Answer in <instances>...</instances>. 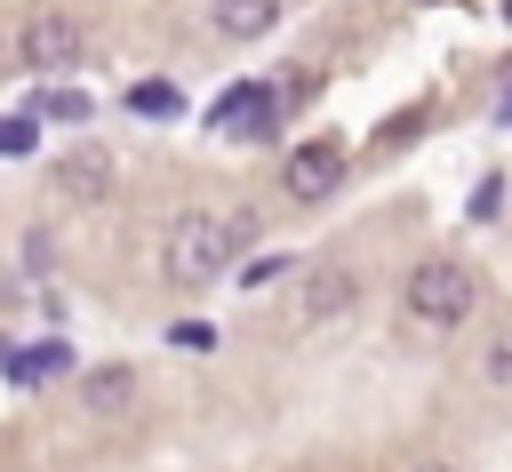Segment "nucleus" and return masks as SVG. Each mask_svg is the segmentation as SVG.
Listing matches in <instances>:
<instances>
[{"label":"nucleus","mask_w":512,"mask_h":472,"mask_svg":"<svg viewBox=\"0 0 512 472\" xmlns=\"http://www.w3.org/2000/svg\"><path fill=\"white\" fill-rule=\"evenodd\" d=\"M264 224H256V208H232V216H184L176 232H168V256H160V272H168V288H208L248 240H256Z\"/></svg>","instance_id":"nucleus-1"},{"label":"nucleus","mask_w":512,"mask_h":472,"mask_svg":"<svg viewBox=\"0 0 512 472\" xmlns=\"http://www.w3.org/2000/svg\"><path fill=\"white\" fill-rule=\"evenodd\" d=\"M400 296H408V312H416L424 328H456V320H472V304H480V280H472L456 256H424V264L400 280Z\"/></svg>","instance_id":"nucleus-2"},{"label":"nucleus","mask_w":512,"mask_h":472,"mask_svg":"<svg viewBox=\"0 0 512 472\" xmlns=\"http://www.w3.org/2000/svg\"><path fill=\"white\" fill-rule=\"evenodd\" d=\"M280 120H288V104H280L272 80H240V88H224V104H216V136H240V144H264Z\"/></svg>","instance_id":"nucleus-3"},{"label":"nucleus","mask_w":512,"mask_h":472,"mask_svg":"<svg viewBox=\"0 0 512 472\" xmlns=\"http://www.w3.org/2000/svg\"><path fill=\"white\" fill-rule=\"evenodd\" d=\"M16 56H24L32 72H56V64H72V56H80V24H72V16H56V8H32V16H24V32H16Z\"/></svg>","instance_id":"nucleus-4"},{"label":"nucleus","mask_w":512,"mask_h":472,"mask_svg":"<svg viewBox=\"0 0 512 472\" xmlns=\"http://www.w3.org/2000/svg\"><path fill=\"white\" fill-rule=\"evenodd\" d=\"M280 184H288V200H328L336 184H344V144H296L288 152V168H280Z\"/></svg>","instance_id":"nucleus-5"},{"label":"nucleus","mask_w":512,"mask_h":472,"mask_svg":"<svg viewBox=\"0 0 512 472\" xmlns=\"http://www.w3.org/2000/svg\"><path fill=\"white\" fill-rule=\"evenodd\" d=\"M280 24V0H216V32L224 40H264Z\"/></svg>","instance_id":"nucleus-6"},{"label":"nucleus","mask_w":512,"mask_h":472,"mask_svg":"<svg viewBox=\"0 0 512 472\" xmlns=\"http://www.w3.org/2000/svg\"><path fill=\"white\" fill-rule=\"evenodd\" d=\"M352 296H360V280H352L344 264H328V272H312V288H304V312H312V320H336Z\"/></svg>","instance_id":"nucleus-7"},{"label":"nucleus","mask_w":512,"mask_h":472,"mask_svg":"<svg viewBox=\"0 0 512 472\" xmlns=\"http://www.w3.org/2000/svg\"><path fill=\"white\" fill-rule=\"evenodd\" d=\"M56 176H64L72 200H104V192H112V160H104V152H72Z\"/></svg>","instance_id":"nucleus-8"},{"label":"nucleus","mask_w":512,"mask_h":472,"mask_svg":"<svg viewBox=\"0 0 512 472\" xmlns=\"http://www.w3.org/2000/svg\"><path fill=\"white\" fill-rule=\"evenodd\" d=\"M128 400H136V368H128V360H112V368L88 376V408H96V416H112V408H128Z\"/></svg>","instance_id":"nucleus-9"},{"label":"nucleus","mask_w":512,"mask_h":472,"mask_svg":"<svg viewBox=\"0 0 512 472\" xmlns=\"http://www.w3.org/2000/svg\"><path fill=\"white\" fill-rule=\"evenodd\" d=\"M32 112L40 120H88V96L80 88H48V96H32Z\"/></svg>","instance_id":"nucleus-10"},{"label":"nucleus","mask_w":512,"mask_h":472,"mask_svg":"<svg viewBox=\"0 0 512 472\" xmlns=\"http://www.w3.org/2000/svg\"><path fill=\"white\" fill-rule=\"evenodd\" d=\"M128 104H136L144 120H168V112H176V88H168V80H144V88H128Z\"/></svg>","instance_id":"nucleus-11"},{"label":"nucleus","mask_w":512,"mask_h":472,"mask_svg":"<svg viewBox=\"0 0 512 472\" xmlns=\"http://www.w3.org/2000/svg\"><path fill=\"white\" fill-rule=\"evenodd\" d=\"M272 88H280V104H288V112H296V104H312V96H320V80H312V72H304V64H288V72H280V80H272Z\"/></svg>","instance_id":"nucleus-12"},{"label":"nucleus","mask_w":512,"mask_h":472,"mask_svg":"<svg viewBox=\"0 0 512 472\" xmlns=\"http://www.w3.org/2000/svg\"><path fill=\"white\" fill-rule=\"evenodd\" d=\"M0 152H32V120H0Z\"/></svg>","instance_id":"nucleus-13"},{"label":"nucleus","mask_w":512,"mask_h":472,"mask_svg":"<svg viewBox=\"0 0 512 472\" xmlns=\"http://www.w3.org/2000/svg\"><path fill=\"white\" fill-rule=\"evenodd\" d=\"M488 376H496V384H512V344H496V352H488Z\"/></svg>","instance_id":"nucleus-14"},{"label":"nucleus","mask_w":512,"mask_h":472,"mask_svg":"<svg viewBox=\"0 0 512 472\" xmlns=\"http://www.w3.org/2000/svg\"><path fill=\"white\" fill-rule=\"evenodd\" d=\"M416 472H456V464H416Z\"/></svg>","instance_id":"nucleus-15"},{"label":"nucleus","mask_w":512,"mask_h":472,"mask_svg":"<svg viewBox=\"0 0 512 472\" xmlns=\"http://www.w3.org/2000/svg\"><path fill=\"white\" fill-rule=\"evenodd\" d=\"M504 24H512V0H504Z\"/></svg>","instance_id":"nucleus-16"}]
</instances>
